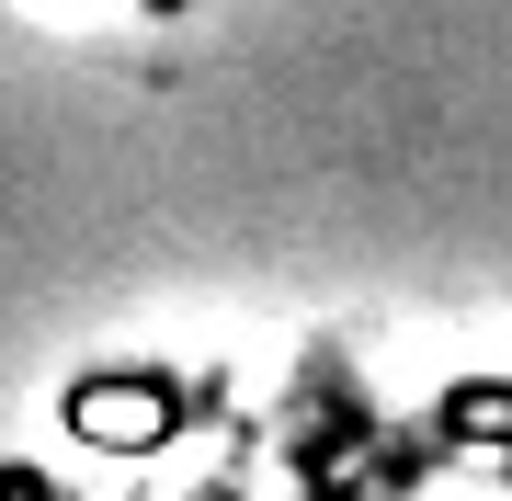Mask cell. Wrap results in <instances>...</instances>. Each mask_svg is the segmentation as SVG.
Wrapping results in <instances>:
<instances>
[{
  "label": "cell",
  "mask_w": 512,
  "mask_h": 501,
  "mask_svg": "<svg viewBox=\"0 0 512 501\" xmlns=\"http://www.w3.org/2000/svg\"><path fill=\"white\" fill-rule=\"evenodd\" d=\"M57 422H69V445H103V456H160L171 433L194 422V388H183L171 365H92V376H69Z\"/></svg>",
  "instance_id": "obj_1"
},
{
  "label": "cell",
  "mask_w": 512,
  "mask_h": 501,
  "mask_svg": "<svg viewBox=\"0 0 512 501\" xmlns=\"http://www.w3.org/2000/svg\"><path fill=\"white\" fill-rule=\"evenodd\" d=\"M444 422H456V433H467V422H478V433H490V445H501V388H478V399H467V388H456V399H444Z\"/></svg>",
  "instance_id": "obj_2"
},
{
  "label": "cell",
  "mask_w": 512,
  "mask_h": 501,
  "mask_svg": "<svg viewBox=\"0 0 512 501\" xmlns=\"http://www.w3.org/2000/svg\"><path fill=\"white\" fill-rule=\"evenodd\" d=\"M0 501H57V490L35 479V467H0Z\"/></svg>",
  "instance_id": "obj_3"
},
{
  "label": "cell",
  "mask_w": 512,
  "mask_h": 501,
  "mask_svg": "<svg viewBox=\"0 0 512 501\" xmlns=\"http://www.w3.org/2000/svg\"><path fill=\"white\" fill-rule=\"evenodd\" d=\"M137 12H194V0H137Z\"/></svg>",
  "instance_id": "obj_4"
}]
</instances>
